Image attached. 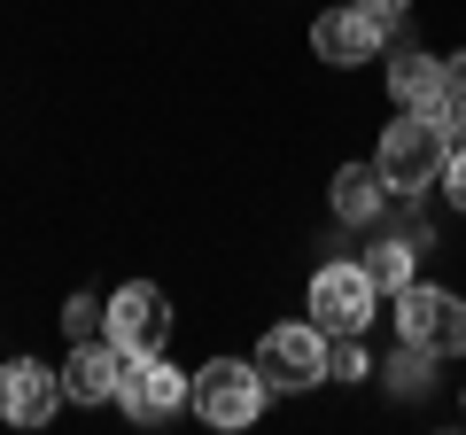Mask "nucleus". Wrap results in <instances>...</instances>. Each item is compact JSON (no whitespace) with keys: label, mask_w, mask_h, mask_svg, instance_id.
Returning <instances> with one entry per match:
<instances>
[{"label":"nucleus","mask_w":466,"mask_h":435,"mask_svg":"<svg viewBox=\"0 0 466 435\" xmlns=\"http://www.w3.org/2000/svg\"><path fill=\"white\" fill-rule=\"evenodd\" d=\"M389 319H397V342H420L435 358H466V296L443 280H404L389 296Z\"/></svg>","instance_id":"nucleus-4"},{"label":"nucleus","mask_w":466,"mask_h":435,"mask_svg":"<svg viewBox=\"0 0 466 435\" xmlns=\"http://www.w3.org/2000/svg\"><path fill=\"white\" fill-rule=\"evenodd\" d=\"M63 366H47V358H0V420L8 428H55V412H63Z\"/></svg>","instance_id":"nucleus-7"},{"label":"nucleus","mask_w":466,"mask_h":435,"mask_svg":"<svg viewBox=\"0 0 466 435\" xmlns=\"http://www.w3.org/2000/svg\"><path fill=\"white\" fill-rule=\"evenodd\" d=\"M101 327H109V296H94V288L63 296V335H70V342H94Z\"/></svg>","instance_id":"nucleus-16"},{"label":"nucleus","mask_w":466,"mask_h":435,"mask_svg":"<svg viewBox=\"0 0 466 435\" xmlns=\"http://www.w3.org/2000/svg\"><path fill=\"white\" fill-rule=\"evenodd\" d=\"M311 55L327 70H366L373 55H389V24L381 16H366V8H319L311 16Z\"/></svg>","instance_id":"nucleus-8"},{"label":"nucleus","mask_w":466,"mask_h":435,"mask_svg":"<svg viewBox=\"0 0 466 435\" xmlns=\"http://www.w3.org/2000/svg\"><path fill=\"white\" fill-rule=\"evenodd\" d=\"M265 373H257V358H202L195 373H187V412L202 420V428H249L257 412H265Z\"/></svg>","instance_id":"nucleus-3"},{"label":"nucleus","mask_w":466,"mask_h":435,"mask_svg":"<svg viewBox=\"0 0 466 435\" xmlns=\"http://www.w3.org/2000/svg\"><path fill=\"white\" fill-rule=\"evenodd\" d=\"M435 187H443V202L466 218V140H451V156H443V179H435Z\"/></svg>","instance_id":"nucleus-18"},{"label":"nucleus","mask_w":466,"mask_h":435,"mask_svg":"<svg viewBox=\"0 0 466 435\" xmlns=\"http://www.w3.org/2000/svg\"><path fill=\"white\" fill-rule=\"evenodd\" d=\"M459 412H466V397H459Z\"/></svg>","instance_id":"nucleus-20"},{"label":"nucleus","mask_w":466,"mask_h":435,"mask_svg":"<svg viewBox=\"0 0 466 435\" xmlns=\"http://www.w3.org/2000/svg\"><path fill=\"white\" fill-rule=\"evenodd\" d=\"M327 381H373V358H366V335H327Z\"/></svg>","instance_id":"nucleus-17"},{"label":"nucleus","mask_w":466,"mask_h":435,"mask_svg":"<svg viewBox=\"0 0 466 435\" xmlns=\"http://www.w3.org/2000/svg\"><path fill=\"white\" fill-rule=\"evenodd\" d=\"M101 335L116 342V350H133V358H148V350H164V335H171V296L156 280H125L109 296V327Z\"/></svg>","instance_id":"nucleus-9"},{"label":"nucleus","mask_w":466,"mask_h":435,"mask_svg":"<svg viewBox=\"0 0 466 435\" xmlns=\"http://www.w3.org/2000/svg\"><path fill=\"white\" fill-rule=\"evenodd\" d=\"M389 179H381V164H334V179H327V210L342 218V226H381L389 218Z\"/></svg>","instance_id":"nucleus-11"},{"label":"nucleus","mask_w":466,"mask_h":435,"mask_svg":"<svg viewBox=\"0 0 466 435\" xmlns=\"http://www.w3.org/2000/svg\"><path fill=\"white\" fill-rule=\"evenodd\" d=\"M435 86H443V55H428V47H389V94H397V109H428Z\"/></svg>","instance_id":"nucleus-13"},{"label":"nucleus","mask_w":466,"mask_h":435,"mask_svg":"<svg viewBox=\"0 0 466 435\" xmlns=\"http://www.w3.org/2000/svg\"><path fill=\"white\" fill-rule=\"evenodd\" d=\"M350 8H366V16H381L389 32H397V24H404V8H412V0H350Z\"/></svg>","instance_id":"nucleus-19"},{"label":"nucleus","mask_w":466,"mask_h":435,"mask_svg":"<svg viewBox=\"0 0 466 435\" xmlns=\"http://www.w3.org/2000/svg\"><path fill=\"white\" fill-rule=\"evenodd\" d=\"M303 319L319 335H366L381 319V288H373L366 257H327L311 272V288H303Z\"/></svg>","instance_id":"nucleus-2"},{"label":"nucleus","mask_w":466,"mask_h":435,"mask_svg":"<svg viewBox=\"0 0 466 435\" xmlns=\"http://www.w3.org/2000/svg\"><path fill=\"white\" fill-rule=\"evenodd\" d=\"M428 117L443 125L451 140H466V55H443V86H435Z\"/></svg>","instance_id":"nucleus-15"},{"label":"nucleus","mask_w":466,"mask_h":435,"mask_svg":"<svg viewBox=\"0 0 466 435\" xmlns=\"http://www.w3.org/2000/svg\"><path fill=\"white\" fill-rule=\"evenodd\" d=\"M420 249H428V226H397V234H381V241L366 249L373 288H381V296H397L404 280H420Z\"/></svg>","instance_id":"nucleus-12"},{"label":"nucleus","mask_w":466,"mask_h":435,"mask_svg":"<svg viewBox=\"0 0 466 435\" xmlns=\"http://www.w3.org/2000/svg\"><path fill=\"white\" fill-rule=\"evenodd\" d=\"M125 358V381H116V412L140 420V428H164V420L187 412V366H171L164 350L133 358V350H116Z\"/></svg>","instance_id":"nucleus-6"},{"label":"nucleus","mask_w":466,"mask_h":435,"mask_svg":"<svg viewBox=\"0 0 466 435\" xmlns=\"http://www.w3.org/2000/svg\"><path fill=\"white\" fill-rule=\"evenodd\" d=\"M116 381H125V358H116L109 335L70 342V358H63V397L70 404H116Z\"/></svg>","instance_id":"nucleus-10"},{"label":"nucleus","mask_w":466,"mask_h":435,"mask_svg":"<svg viewBox=\"0 0 466 435\" xmlns=\"http://www.w3.org/2000/svg\"><path fill=\"white\" fill-rule=\"evenodd\" d=\"M443 156H451V133L428 117V109H397L373 140V164H381L389 195H428L443 179Z\"/></svg>","instance_id":"nucleus-1"},{"label":"nucleus","mask_w":466,"mask_h":435,"mask_svg":"<svg viewBox=\"0 0 466 435\" xmlns=\"http://www.w3.org/2000/svg\"><path fill=\"white\" fill-rule=\"evenodd\" d=\"M435 373H443V358H435V350H420V342H397V358L381 366V381H389V397L428 404V397H435Z\"/></svg>","instance_id":"nucleus-14"},{"label":"nucleus","mask_w":466,"mask_h":435,"mask_svg":"<svg viewBox=\"0 0 466 435\" xmlns=\"http://www.w3.org/2000/svg\"><path fill=\"white\" fill-rule=\"evenodd\" d=\"M257 373H265L272 397H311V389H327V335H319L311 319H280V327H265V342H257Z\"/></svg>","instance_id":"nucleus-5"}]
</instances>
